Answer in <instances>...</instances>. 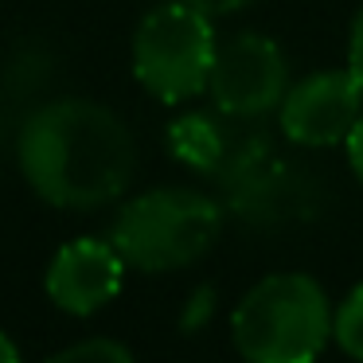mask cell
<instances>
[{"instance_id": "cell-1", "label": "cell", "mask_w": 363, "mask_h": 363, "mask_svg": "<svg viewBox=\"0 0 363 363\" xmlns=\"http://www.w3.org/2000/svg\"><path fill=\"white\" fill-rule=\"evenodd\" d=\"M16 157L35 196L67 211H94L121 199L137 172L129 125L90 98L40 106L20 129Z\"/></svg>"}, {"instance_id": "cell-2", "label": "cell", "mask_w": 363, "mask_h": 363, "mask_svg": "<svg viewBox=\"0 0 363 363\" xmlns=\"http://www.w3.org/2000/svg\"><path fill=\"white\" fill-rule=\"evenodd\" d=\"M332 305L308 274H269L235 305L230 336L246 363H313L332 336Z\"/></svg>"}, {"instance_id": "cell-3", "label": "cell", "mask_w": 363, "mask_h": 363, "mask_svg": "<svg viewBox=\"0 0 363 363\" xmlns=\"http://www.w3.org/2000/svg\"><path fill=\"white\" fill-rule=\"evenodd\" d=\"M219 199L196 188H152L118 211L110 242L125 266L141 274H168L199 262L223 235Z\"/></svg>"}, {"instance_id": "cell-4", "label": "cell", "mask_w": 363, "mask_h": 363, "mask_svg": "<svg viewBox=\"0 0 363 363\" xmlns=\"http://www.w3.org/2000/svg\"><path fill=\"white\" fill-rule=\"evenodd\" d=\"M215 16L188 0L157 4L133 32V74L157 102L180 106L207 90L219 51Z\"/></svg>"}, {"instance_id": "cell-5", "label": "cell", "mask_w": 363, "mask_h": 363, "mask_svg": "<svg viewBox=\"0 0 363 363\" xmlns=\"http://www.w3.org/2000/svg\"><path fill=\"white\" fill-rule=\"evenodd\" d=\"M168 149L184 168L230 191L274 160V137H269V118H238L211 106L176 118L168 125Z\"/></svg>"}, {"instance_id": "cell-6", "label": "cell", "mask_w": 363, "mask_h": 363, "mask_svg": "<svg viewBox=\"0 0 363 363\" xmlns=\"http://www.w3.org/2000/svg\"><path fill=\"white\" fill-rule=\"evenodd\" d=\"M289 86V59L277 40L262 32H238L215 51L207 94L211 106L238 118H277Z\"/></svg>"}, {"instance_id": "cell-7", "label": "cell", "mask_w": 363, "mask_h": 363, "mask_svg": "<svg viewBox=\"0 0 363 363\" xmlns=\"http://www.w3.org/2000/svg\"><path fill=\"white\" fill-rule=\"evenodd\" d=\"M363 118V82L352 74V67H332L297 79L277 110V129L293 145L305 149H332L352 137V129Z\"/></svg>"}, {"instance_id": "cell-8", "label": "cell", "mask_w": 363, "mask_h": 363, "mask_svg": "<svg viewBox=\"0 0 363 363\" xmlns=\"http://www.w3.org/2000/svg\"><path fill=\"white\" fill-rule=\"evenodd\" d=\"M125 258L113 242L102 238H74L51 258L48 297L71 316H90L121 293Z\"/></svg>"}, {"instance_id": "cell-9", "label": "cell", "mask_w": 363, "mask_h": 363, "mask_svg": "<svg viewBox=\"0 0 363 363\" xmlns=\"http://www.w3.org/2000/svg\"><path fill=\"white\" fill-rule=\"evenodd\" d=\"M230 211L250 227H281L293 219H308L316 211L320 188L305 172V164H285V160H269L254 176L227 191Z\"/></svg>"}, {"instance_id": "cell-10", "label": "cell", "mask_w": 363, "mask_h": 363, "mask_svg": "<svg viewBox=\"0 0 363 363\" xmlns=\"http://www.w3.org/2000/svg\"><path fill=\"white\" fill-rule=\"evenodd\" d=\"M332 340L340 352L363 363V285H355L344 301H340L336 316H332Z\"/></svg>"}, {"instance_id": "cell-11", "label": "cell", "mask_w": 363, "mask_h": 363, "mask_svg": "<svg viewBox=\"0 0 363 363\" xmlns=\"http://www.w3.org/2000/svg\"><path fill=\"white\" fill-rule=\"evenodd\" d=\"M48 363H133L125 344L118 340H106V336H94V340H82L74 347H63L59 355H51Z\"/></svg>"}, {"instance_id": "cell-12", "label": "cell", "mask_w": 363, "mask_h": 363, "mask_svg": "<svg viewBox=\"0 0 363 363\" xmlns=\"http://www.w3.org/2000/svg\"><path fill=\"white\" fill-rule=\"evenodd\" d=\"M347 67H352V74L363 82V9L355 12L352 35H347Z\"/></svg>"}, {"instance_id": "cell-13", "label": "cell", "mask_w": 363, "mask_h": 363, "mask_svg": "<svg viewBox=\"0 0 363 363\" xmlns=\"http://www.w3.org/2000/svg\"><path fill=\"white\" fill-rule=\"evenodd\" d=\"M344 149H347V164H352L355 180L363 184V118H359V125L352 129V137L344 141Z\"/></svg>"}, {"instance_id": "cell-14", "label": "cell", "mask_w": 363, "mask_h": 363, "mask_svg": "<svg viewBox=\"0 0 363 363\" xmlns=\"http://www.w3.org/2000/svg\"><path fill=\"white\" fill-rule=\"evenodd\" d=\"M188 4H196V9L207 12V16H230V12H242L246 4H254V0H188Z\"/></svg>"}, {"instance_id": "cell-15", "label": "cell", "mask_w": 363, "mask_h": 363, "mask_svg": "<svg viewBox=\"0 0 363 363\" xmlns=\"http://www.w3.org/2000/svg\"><path fill=\"white\" fill-rule=\"evenodd\" d=\"M0 363H20V352H16V344H12L4 332H0Z\"/></svg>"}]
</instances>
